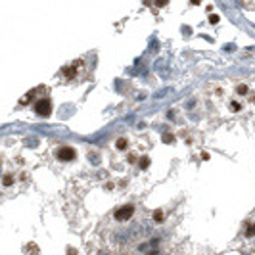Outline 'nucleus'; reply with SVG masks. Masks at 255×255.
Segmentation results:
<instances>
[{
	"instance_id": "nucleus-11",
	"label": "nucleus",
	"mask_w": 255,
	"mask_h": 255,
	"mask_svg": "<svg viewBox=\"0 0 255 255\" xmlns=\"http://www.w3.org/2000/svg\"><path fill=\"white\" fill-rule=\"evenodd\" d=\"M13 184V177H12V174H6V177H4V186H12Z\"/></svg>"
},
{
	"instance_id": "nucleus-4",
	"label": "nucleus",
	"mask_w": 255,
	"mask_h": 255,
	"mask_svg": "<svg viewBox=\"0 0 255 255\" xmlns=\"http://www.w3.org/2000/svg\"><path fill=\"white\" fill-rule=\"evenodd\" d=\"M63 75L67 77V79L77 77V63H75V65H69V67H65V69H63Z\"/></svg>"
},
{
	"instance_id": "nucleus-8",
	"label": "nucleus",
	"mask_w": 255,
	"mask_h": 255,
	"mask_svg": "<svg viewBox=\"0 0 255 255\" xmlns=\"http://www.w3.org/2000/svg\"><path fill=\"white\" fill-rule=\"evenodd\" d=\"M115 146H117V150H125L129 146V142H127V138H119V140L115 142Z\"/></svg>"
},
{
	"instance_id": "nucleus-14",
	"label": "nucleus",
	"mask_w": 255,
	"mask_h": 255,
	"mask_svg": "<svg viewBox=\"0 0 255 255\" xmlns=\"http://www.w3.org/2000/svg\"><path fill=\"white\" fill-rule=\"evenodd\" d=\"M253 234H255V223H253L251 227L247 228V232H246V236H253Z\"/></svg>"
},
{
	"instance_id": "nucleus-9",
	"label": "nucleus",
	"mask_w": 255,
	"mask_h": 255,
	"mask_svg": "<svg viewBox=\"0 0 255 255\" xmlns=\"http://www.w3.org/2000/svg\"><path fill=\"white\" fill-rule=\"evenodd\" d=\"M138 167H140V169H148L150 167V157H142L140 161H138Z\"/></svg>"
},
{
	"instance_id": "nucleus-6",
	"label": "nucleus",
	"mask_w": 255,
	"mask_h": 255,
	"mask_svg": "<svg viewBox=\"0 0 255 255\" xmlns=\"http://www.w3.org/2000/svg\"><path fill=\"white\" fill-rule=\"evenodd\" d=\"M152 215H154V221H156V223H163V221H165V215H163L161 209H156Z\"/></svg>"
},
{
	"instance_id": "nucleus-1",
	"label": "nucleus",
	"mask_w": 255,
	"mask_h": 255,
	"mask_svg": "<svg viewBox=\"0 0 255 255\" xmlns=\"http://www.w3.org/2000/svg\"><path fill=\"white\" fill-rule=\"evenodd\" d=\"M77 156L75 148H71V146H62V148L56 150V157L60 159V161H73Z\"/></svg>"
},
{
	"instance_id": "nucleus-2",
	"label": "nucleus",
	"mask_w": 255,
	"mask_h": 255,
	"mask_svg": "<svg viewBox=\"0 0 255 255\" xmlns=\"http://www.w3.org/2000/svg\"><path fill=\"white\" fill-rule=\"evenodd\" d=\"M35 111H36V115H40V117H48V115L52 113V104H50V100L48 98H40L35 104Z\"/></svg>"
},
{
	"instance_id": "nucleus-13",
	"label": "nucleus",
	"mask_w": 255,
	"mask_h": 255,
	"mask_svg": "<svg viewBox=\"0 0 255 255\" xmlns=\"http://www.w3.org/2000/svg\"><path fill=\"white\" fill-rule=\"evenodd\" d=\"M209 23H219V16H217V13H211V16H209Z\"/></svg>"
},
{
	"instance_id": "nucleus-10",
	"label": "nucleus",
	"mask_w": 255,
	"mask_h": 255,
	"mask_svg": "<svg viewBox=\"0 0 255 255\" xmlns=\"http://www.w3.org/2000/svg\"><path fill=\"white\" fill-rule=\"evenodd\" d=\"M163 142H165V144H173V142H174V136H173L171 133H165V134H163Z\"/></svg>"
},
{
	"instance_id": "nucleus-12",
	"label": "nucleus",
	"mask_w": 255,
	"mask_h": 255,
	"mask_svg": "<svg viewBox=\"0 0 255 255\" xmlns=\"http://www.w3.org/2000/svg\"><path fill=\"white\" fill-rule=\"evenodd\" d=\"M230 109H232V111H240V109H242V106H240L238 102H232V104H230Z\"/></svg>"
},
{
	"instance_id": "nucleus-5",
	"label": "nucleus",
	"mask_w": 255,
	"mask_h": 255,
	"mask_svg": "<svg viewBox=\"0 0 255 255\" xmlns=\"http://www.w3.org/2000/svg\"><path fill=\"white\" fill-rule=\"evenodd\" d=\"M25 253L27 255H39V247H36V244H27V247H25Z\"/></svg>"
},
{
	"instance_id": "nucleus-7",
	"label": "nucleus",
	"mask_w": 255,
	"mask_h": 255,
	"mask_svg": "<svg viewBox=\"0 0 255 255\" xmlns=\"http://www.w3.org/2000/svg\"><path fill=\"white\" fill-rule=\"evenodd\" d=\"M236 92L240 94V96H246V94L249 92V88H247L246 84H238V86H236Z\"/></svg>"
},
{
	"instance_id": "nucleus-3",
	"label": "nucleus",
	"mask_w": 255,
	"mask_h": 255,
	"mask_svg": "<svg viewBox=\"0 0 255 255\" xmlns=\"http://www.w3.org/2000/svg\"><path fill=\"white\" fill-rule=\"evenodd\" d=\"M133 215H134V207L133 205H123V207H119L117 211H115V219H117V221H129Z\"/></svg>"
},
{
	"instance_id": "nucleus-15",
	"label": "nucleus",
	"mask_w": 255,
	"mask_h": 255,
	"mask_svg": "<svg viewBox=\"0 0 255 255\" xmlns=\"http://www.w3.org/2000/svg\"><path fill=\"white\" fill-rule=\"evenodd\" d=\"M136 161V156H129V163H134Z\"/></svg>"
}]
</instances>
